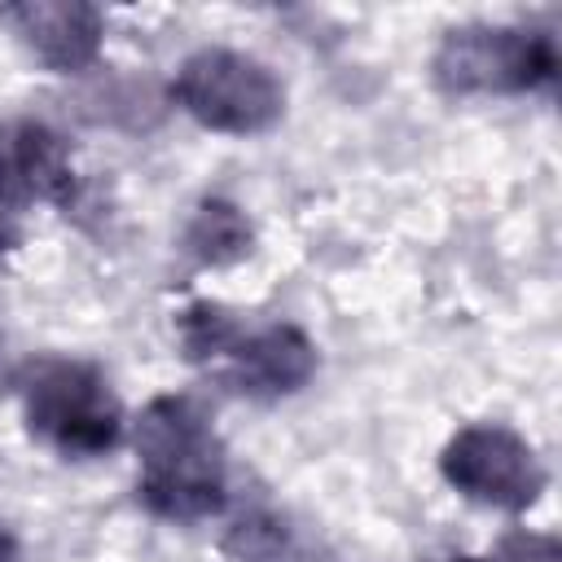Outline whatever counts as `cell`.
Segmentation results:
<instances>
[{"instance_id":"1","label":"cell","mask_w":562,"mask_h":562,"mask_svg":"<svg viewBox=\"0 0 562 562\" xmlns=\"http://www.w3.org/2000/svg\"><path fill=\"white\" fill-rule=\"evenodd\" d=\"M140 501L162 518H211L224 505V448L184 395H158L136 422Z\"/></svg>"},{"instance_id":"2","label":"cell","mask_w":562,"mask_h":562,"mask_svg":"<svg viewBox=\"0 0 562 562\" xmlns=\"http://www.w3.org/2000/svg\"><path fill=\"white\" fill-rule=\"evenodd\" d=\"M26 426L61 457H101L119 443L123 408L83 360H40L26 378Z\"/></svg>"},{"instance_id":"3","label":"cell","mask_w":562,"mask_h":562,"mask_svg":"<svg viewBox=\"0 0 562 562\" xmlns=\"http://www.w3.org/2000/svg\"><path fill=\"white\" fill-rule=\"evenodd\" d=\"M176 101L215 132H233V136H250L263 132L281 119L285 110V92L277 83V75L233 48H202L193 53L171 83Z\"/></svg>"},{"instance_id":"4","label":"cell","mask_w":562,"mask_h":562,"mask_svg":"<svg viewBox=\"0 0 562 562\" xmlns=\"http://www.w3.org/2000/svg\"><path fill=\"white\" fill-rule=\"evenodd\" d=\"M553 70V40L522 26H457L435 53V79L443 92H527L549 83Z\"/></svg>"},{"instance_id":"5","label":"cell","mask_w":562,"mask_h":562,"mask_svg":"<svg viewBox=\"0 0 562 562\" xmlns=\"http://www.w3.org/2000/svg\"><path fill=\"white\" fill-rule=\"evenodd\" d=\"M443 479L479 505L527 509L544 487V465L527 439L505 426H465L439 457Z\"/></svg>"},{"instance_id":"6","label":"cell","mask_w":562,"mask_h":562,"mask_svg":"<svg viewBox=\"0 0 562 562\" xmlns=\"http://www.w3.org/2000/svg\"><path fill=\"white\" fill-rule=\"evenodd\" d=\"M237 391L246 395H290L299 391L312 369H316V347L307 342L303 329L294 325H263L255 334H246L241 325L233 329V338L220 347V356L211 360Z\"/></svg>"},{"instance_id":"7","label":"cell","mask_w":562,"mask_h":562,"mask_svg":"<svg viewBox=\"0 0 562 562\" xmlns=\"http://www.w3.org/2000/svg\"><path fill=\"white\" fill-rule=\"evenodd\" d=\"M0 22L53 70H83L101 53V13L79 0H22L4 4Z\"/></svg>"},{"instance_id":"8","label":"cell","mask_w":562,"mask_h":562,"mask_svg":"<svg viewBox=\"0 0 562 562\" xmlns=\"http://www.w3.org/2000/svg\"><path fill=\"white\" fill-rule=\"evenodd\" d=\"M0 180L22 202H66L75 171L66 145L44 123H9L0 127Z\"/></svg>"},{"instance_id":"9","label":"cell","mask_w":562,"mask_h":562,"mask_svg":"<svg viewBox=\"0 0 562 562\" xmlns=\"http://www.w3.org/2000/svg\"><path fill=\"white\" fill-rule=\"evenodd\" d=\"M184 246L202 263H233L250 250V220L233 202L211 198L193 211V220L184 228Z\"/></svg>"},{"instance_id":"10","label":"cell","mask_w":562,"mask_h":562,"mask_svg":"<svg viewBox=\"0 0 562 562\" xmlns=\"http://www.w3.org/2000/svg\"><path fill=\"white\" fill-rule=\"evenodd\" d=\"M224 544H228L241 562H277V558L285 553V531H281V522L250 514V518H241V522L228 531Z\"/></svg>"},{"instance_id":"11","label":"cell","mask_w":562,"mask_h":562,"mask_svg":"<svg viewBox=\"0 0 562 562\" xmlns=\"http://www.w3.org/2000/svg\"><path fill=\"white\" fill-rule=\"evenodd\" d=\"M18 206H22V198L0 180V250H9L18 241V215H22Z\"/></svg>"},{"instance_id":"12","label":"cell","mask_w":562,"mask_h":562,"mask_svg":"<svg viewBox=\"0 0 562 562\" xmlns=\"http://www.w3.org/2000/svg\"><path fill=\"white\" fill-rule=\"evenodd\" d=\"M13 553H18V549H13V536L0 527V562H13Z\"/></svg>"},{"instance_id":"13","label":"cell","mask_w":562,"mask_h":562,"mask_svg":"<svg viewBox=\"0 0 562 562\" xmlns=\"http://www.w3.org/2000/svg\"><path fill=\"white\" fill-rule=\"evenodd\" d=\"M452 562H487V558H452Z\"/></svg>"}]
</instances>
